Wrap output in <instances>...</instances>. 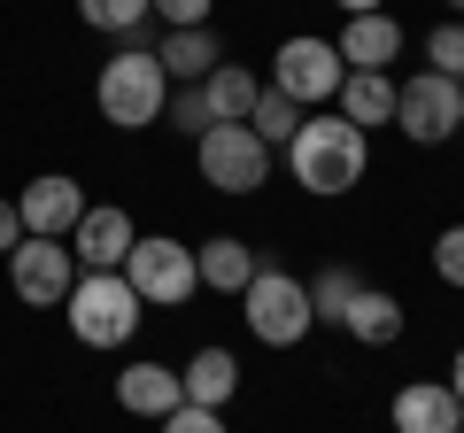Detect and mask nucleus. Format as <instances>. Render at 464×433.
<instances>
[{
  "instance_id": "obj_1",
  "label": "nucleus",
  "mask_w": 464,
  "mask_h": 433,
  "mask_svg": "<svg viewBox=\"0 0 464 433\" xmlns=\"http://www.w3.org/2000/svg\"><path fill=\"white\" fill-rule=\"evenodd\" d=\"M364 163H372V140L356 132L348 117H333V109H310L302 132L286 140V170H295V186H302V194H325V201L364 178Z\"/></svg>"
},
{
  "instance_id": "obj_2",
  "label": "nucleus",
  "mask_w": 464,
  "mask_h": 433,
  "mask_svg": "<svg viewBox=\"0 0 464 433\" xmlns=\"http://www.w3.org/2000/svg\"><path fill=\"white\" fill-rule=\"evenodd\" d=\"M93 101H101V117H109L116 132L155 124V117H163V101H170V78H163V63H155V47L109 54V63H101V78H93Z\"/></svg>"
},
{
  "instance_id": "obj_3",
  "label": "nucleus",
  "mask_w": 464,
  "mask_h": 433,
  "mask_svg": "<svg viewBox=\"0 0 464 433\" xmlns=\"http://www.w3.org/2000/svg\"><path fill=\"white\" fill-rule=\"evenodd\" d=\"M240 317H248V333L264 341V349H302L310 341V286L295 279V271L279 264H256V279L240 286Z\"/></svg>"
},
{
  "instance_id": "obj_4",
  "label": "nucleus",
  "mask_w": 464,
  "mask_h": 433,
  "mask_svg": "<svg viewBox=\"0 0 464 433\" xmlns=\"http://www.w3.org/2000/svg\"><path fill=\"white\" fill-rule=\"evenodd\" d=\"M63 310H70V333H78L85 349H124V341L140 333V310H148V302L124 286V271H85L63 294Z\"/></svg>"
},
{
  "instance_id": "obj_5",
  "label": "nucleus",
  "mask_w": 464,
  "mask_h": 433,
  "mask_svg": "<svg viewBox=\"0 0 464 433\" xmlns=\"http://www.w3.org/2000/svg\"><path fill=\"white\" fill-rule=\"evenodd\" d=\"M341 85H348V63H341V47H333V39L295 32L279 54H271V93H286L295 109H333V101H341Z\"/></svg>"
},
{
  "instance_id": "obj_6",
  "label": "nucleus",
  "mask_w": 464,
  "mask_h": 433,
  "mask_svg": "<svg viewBox=\"0 0 464 433\" xmlns=\"http://www.w3.org/2000/svg\"><path fill=\"white\" fill-rule=\"evenodd\" d=\"M124 286H132L148 310H179V302H194V286H201L194 248H186V240H170V233L132 240V255H124Z\"/></svg>"
},
{
  "instance_id": "obj_7",
  "label": "nucleus",
  "mask_w": 464,
  "mask_h": 433,
  "mask_svg": "<svg viewBox=\"0 0 464 433\" xmlns=\"http://www.w3.org/2000/svg\"><path fill=\"white\" fill-rule=\"evenodd\" d=\"M395 124L418 148H441V140L464 132V85L441 78V70H418V78H395Z\"/></svg>"
},
{
  "instance_id": "obj_8",
  "label": "nucleus",
  "mask_w": 464,
  "mask_h": 433,
  "mask_svg": "<svg viewBox=\"0 0 464 433\" xmlns=\"http://www.w3.org/2000/svg\"><path fill=\"white\" fill-rule=\"evenodd\" d=\"M194 148H201V178H209L217 194H256V186L271 178V148L248 124H209Z\"/></svg>"
},
{
  "instance_id": "obj_9",
  "label": "nucleus",
  "mask_w": 464,
  "mask_h": 433,
  "mask_svg": "<svg viewBox=\"0 0 464 433\" xmlns=\"http://www.w3.org/2000/svg\"><path fill=\"white\" fill-rule=\"evenodd\" d=\"M8 286H16V302H32V310H63V294L78 286V255H70L63 240L24 233L16 248H8Z\"/></svg>"
},
{
  "instance_id": "obj_10",
  "label": "nucleus",
  "mask_w": 464,
  "mask_h": 433,
  "mask_svg": "<svg viewBox=\"0 0 464 433\" xmlns=\"http://www.w3.org/2000/svg\"><path fill=\"white\" fill-rule=\"evenodd\" d=\"M16 216H24V233H32V240H70V233H78V216H85V186L63 178V170H47V178H32L16 194Z\"/></svg>"
},
{
  "instance_id": "obj_11",
  "label": "nucleus",
  "mask_w": 464,
  "mask_h": 433,
  "mask_svg": "<svg viewBox=\"0 0 464 433\" xmlns=\"http://www.w3.org/2000/svg\"><path fill=\"white\" fill-rule=\"evenodd\" d=\"M70 240H78L70 255H78L85 271H124V255H132L140 233H132V216H124V209H109V201L93 209V201H85V216H78V233H70Z\"/></svg>"
},
{
  "instance_id": "obj_12",
  "label": "nucleus",
  "mask_w": 464,
  "mask_h": 433,
  "mask_svg": "<svg viewBox=\"0 0 464 433\" xmlns=\"http://www.w3.org/2000/svg\"><path fill=\"white\" fill-rule=\"evenodd\" d=\"M116 402H124L132 418H155V426H163L186 395H179V371H170V364H148V356H140V364L116 371Z\"/></svg>"
},
{
  "instance_id": "obj_13",
  "label": "nucleus",
  "mask_w": 464,
  "mask_h": 433,
  "mask_svg": "<svg viewBox=\"0 0 464 433\" xmlns=\"http://www.w3.org/2000/svg\"><path fill=\"white\" fill-rule=\"evenodd\" d=\"M464 410L457 395H449V380H411L395 395V433H457Z\"/></svg>"
},
{
  "instance_id": "obj_14",
  "label": "nucleus",
  "mask_w": 464,
  "mask_h": 433,
  "mask_svg": "<svg viewBox=\"0 0 464 433\" xmlns=\"http://www.w3.org/2000/svg\"><path fill=\"white\" fill-rule=\"evenodd\" d=\"M333 117H348L356 132H380V124H395V78L387 70H348V85H341V101H333Z\"/></svg>"
},
{
  "instance_id": "obj_15",
  "label": "nucleus",
  "mask_w": 464,
  "mask_h": 433,
  "mask_svg": "<svg viewBox=\"0 0 464 433\" xmlns=\"http://www.w3.org/2000/svg\"><path fill=\"white\" fill-rule=\"evenodd\" d=\"M333 47H341L348 70H387L402 54V24L387 16V8H372V16H348V32L333 39Z\"/></svg>"
},
{
  "instance_id": "obj_16",
  "label": "nucleus",
  "mask_w": 464,
  "mask_h": 433,
  "mask_svg": "<svg viewBox=\"0 0 464 433\" xmlns=\"http://www.w3.org/2000/svg\"><path fill=\"white\" fill-rule=\"evenodd\" d=\"M232 387H240V364H232V349H194V356H186V371H179V395H186V402H201V410H225Z\"/></svg>"
},
{
  "instance_id": "obj_17",
  "label": "nucleus",
  "mask_w": 464,
  "mask_h": 433,
  "mask_svg": "<svg viewBox=\"0 0 464 433\" xmlns=\"http://www.w3.org/2000/svg\"><path fill=\"white\" fill-rule=\"evenodd\" d=\"M155 63H163V78H170V85H201L217 63H225V47H217V32H209V24H201V32H163Z\"/></svg>"
},
{
  "instance_id": "obj_18",
  "label": "nucleus",
  "mask_w": 464,
  "mask_h": 433,
  "mask_svg": "<svg viewBox=\"0 0 464 433\" xmlns=\"http://www.w3.org/2000/svg\"><path fill=\"white\" fill-rule=\"evenodd\" d=\"M194 271H201V286H217V294H240V286L256 279V248L232 240V233H217V240L194 248Z\"/></svg>"
},
{
  "instance_id": "obj_19",
  "label": "nucleus",
  "mask_w": 464,
  "mask_h": 433,
  "mask_svg": "<svg viewBox=\"0 0 464 433\" xmlns=\"http://www.w3.org/2000/svg\"><path fill=\"white\" fill-rule=\"evenodd\" d=\"M341 325L364 341V349H395V341H402V302L380 294V286H356V302H348Z\"/></svg>"
},
{
  "instance_id": "obj_20",
  "label": "nucleus",
  "mask_w": 464,
  "mask_h": 433,
  "mask_svg": "<svg viewBox=\"0 0 464 433\" xmlns=\"http://www.w3.org/2000/svg\"><path fill=\"white\" fill-rule=\"evenodd\" d=\"M256 93H264V85H256L240 63H217L209 78H201V101H209V117H217V124H248Z\"/></svg>"
},
{
  "instance_id": "obj_21",
  "label": "nucleus",
  "mask_w": 464,
  "mask_h": 433,
  "mask_svg": "<svg viewBox=\"0 0 464 433\" xmlns=\"http://www.w3.org/2000/svg\"><path fill=\"white\" fill-rule=\"evenodd\" d=\"M302 117H310V109H295V101H286V93H271V85H264V93H256V109H248V132L264 140L271 155H279L286 140L302 132Z\"/></svg>"
},
{
  "instance_id": "obj_22",
  "label": "nucleus",
  "mask_w": 464,
  "mask_h": 433,
  "mask_svg": "<svg viewBox=\"0 0 464 433\" xmlns=\"http://www.w3.org/2000/svg\"><path fill=\"white\" fill-rule=\"evenodd\" d=\"M356 286H364V279H356L348 264H325V271L310 279V317H317V325H341L348 302H356Z\"/></svg>"
},
{
  "instance_id": "obj_23",
  "label": "nucleus",
  "mask_w": 464,
  "mask_h": 433,
  "mask_svg": "<svg viewBox=\"0 0 464 433\" xmlns=\"http://www.w3.org/2000/svg\"><path fill=\"white\" fill-rule=\"evenodd\" d=\"M78 16L93 24V32H140V24H148V0H78Z\"/></svg>"
},
{
  "instance_id": "obj_24",
  "label": "nucleus",
  "mask_w": 464,
  "mask_h": 433,
  "mask_svg": "<svg viewBox=\"0 0 464 433\" xmlns=\"http://www.w3.org/2000/svg\"><path fill=\"white\" fill-rule=\"evenodd\" d=\"M426 63L441 70V78H464V16H441L426 32Z\"/></svg>"
},
{
  "instance_id": "obj_25",
  "label": "nucleus",
  "mask_w": 464,
  "mask_h": 433,
  "mask_svg": "<svg viewBox=\"0 0 464 433\" xmlns=\"http://www.w3.org/2000/svg\"><path fill=\"white\" fill-rule=\"evenodd\" d=\"M163 117L179 124V132H194V140H201V132H209V124H217V117H209V101H201V85H170Z\"/></svg>"
},
{
  "instance_id": "obj_26",
  "label": "nucleus",
  "mask_w": 464,
  "mask_h": 433,
  "mask_svg": "<svg viewBox=\"0 0 464 433\" xmlns=\"http://www.w3.org/2000/svg\"><path fill=\"white\" fill-rule=\"evenodd\" d=\"M433 271H441V286L464 294V225H449V233L433 240Z\"/></svg>"
},
{
  "instance_id": "obj_27",
  "label": "nucleus",
  "mask_w": 464,
  "mask_h": 433,
  "mask_svg": "<svg viewBox=\"0 0 464 433\" xmlns=\"http://www.w3.org/2000/svg\"><path fill=\"white\" fill-rule=\"evenodd\" d=\"M148 16H163L170 32H201L209 24V0H148Z\"/></svg>"
},
{
  "instance_id": "obj_28",
  "label": "nucleus",
  "mask_w": 464,
  "mask_h": 433,
  "mask_svg": "<svg viewBox=\"0 0 464 433\" xmlns=\"http://www.w3.org/2000/svg\"><path fill=\"white\" fill-rule=\"evenodd\" d=\"M163 433H232L225 410H201V402H179V410L163 418Z\"/></svg>"
},
{
  "instance_id": "obj_29",
  "label": "nucleus",
  "mask_w": 464,
  "mask_h": 433,
  "mask_svg": "<svg viewBox=\"0 0 464 433\" xmlns=\"http://www.w3.org/2000/svg\"><path fill=\"white\" fill-rule=\"evenodd\" d=\"M16 240H24V216H16V201H0V255L16 248Z\"/></svg>"
},
{
  "instance_id": "obj_30",
  "label": "nucleus",
  "mask_w": 464,
  "mask_h": 433,
  "mask_svg": "<svg viewBox=\"0 0 464 433\" xmlns=\"http://www.w3.org/2000/svg\"><path fill=\"white\" fill-rule=\"evenodd\" d=\"M449 395H457V410H464V349H457V364H449Z\"/></svg>"
},
{
  "instance_id": "obj_31",
  "label": "nucleus",
  "mask_w": 464,
  "mask_h": 433,
  "mask_svg": "<svg viewBox=\"0 0 464 433\" xmlns=\"http://www.w3.org/2000/svg\"><path fill=\"white\" fill-rule=\"evenodd\" d=\"M333 8H348V16H372V8H387V0H333Z\"/></svg>"
},
{
  "instance_id": "obj_32",
  "label": "nucleus",
  "mask_w": 464,
  "mask_h": 433,
  "mask_svg": "<svg viewBox=\"0 0 464 433\" xmlns=\"http://www.w3.org/2000/svg\"><path fill=\"white\" fill-rule=\"evenodd\" d=\"M449 16H464V0H449Z\"/></svg>"
},
{
  "instance_id": "obj_33",
  "label": "nucleus",
  "mask_w": 464,
  "mask_h": 433,
  "mask_svg": "<svg viewBox=\"0 0 464 433\" xmlns=\"http://www.w3.org/2000/svg\"><path fill=\"white\" fill-rule=\"evenodd\" d=\"M457 433H464V426H457Z\"/></svg>"
},
{
  "instance_id": "obj_34",
  "label": "nucleus",
  "mask_w": 464,
  "mask_h": 433,
  "mask_svg": "<svg viewBox=\"0 0 464 433\" xmlns=\"http://www.w3.org/2000/svg\"><path fill=\"white\" fill-rule=\"evenodd\" d=\"M457 85H464V78H457Z\"/></svg>"
}]
</instances>
